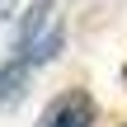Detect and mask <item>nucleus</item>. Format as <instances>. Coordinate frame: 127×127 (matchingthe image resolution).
<instances>
[{"mask_svg": "<svg viewBox=\"0 0 127 127\" xmlns=\"http://www.w3.org/2000/svg\"><path fill=\"white\" fill-rule=\"evenodd\" d=\"M5 19H9V0H0V24H5Z\"/></svg>", "mask_w": 127, "mask_h": 127, "instance_id": "nucleus-3", "label": "nucleus"}, {"mask_svg": "<svg viewBox=\"0 0 127 127\" xmlns=\"http://www.w3.org/2000/svg\"><path fill=\"white\" fill-rule=\"evenodd\" d=\"M38 127H94V99L85 90H71V94L47 104V113L38 118Z\"/></svg>", "mask_w": 127, "mask_h": 127, "instance_id": "nucleus-2", "label": "nucleus"}, {"mask_svg": "<svg viewBox=\"0 0 127 127\" xmlns=\"http://www.w3.org/2000/svg\"><path fill=\"white\" fill-rule=\"evenodd\" d=\"M61 42H66V28H61L57 0H38V5L24 14V28H19V42H14L9 61L24 66V71H38V66H47V61L61 52Z\"/></svg>", "mask_w": 127, "mask_h": 127, "instance_id": "nucleus-1", "label": "nucleus"}]
</instances>
